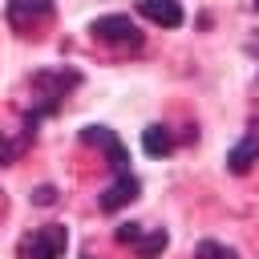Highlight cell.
I'll return each mask as SVG.
<instances>
[{"instance_id": "6da1fadb", "label": "cell", "mask_w": 259, "mask_h": 259, "mask_svg": "<svg viewBox=\"0 0 259 259\" xmlns=\"http://www.w3.org/2000/svg\"><path fill=\"white\" fill-rule=\"evenodd\" d=\"M89 40L93 45H101V49H109V53H138L142 49V32L134 28V20L130 16H97L93 24H89Z\"/></svg>"}, {"instance_id": "7a4b0ae2", "label": "cell", "mask_w": 259, "mask_h": 259, "mask_svg": "<svg viewBox=\"0 0 259 259\" xmlns=\"http://www.w3.org/2000/svg\"><path fill=\"white\" fill-rule=\"evenodd\" d=\"M81 77L73 73V69H45V73H36L32 81H28V89H32V97H36V105H32V117H45V113H53L57 105H61V97L77 85Z\"/></svg>"}, {"instance_id": "3957f363", "label": "cell", "mask_w": 259, "mask_h": 259, "mask_svg": "<svg viewBox=\"0 0 259 259\" xmlns=\"http://www.w3.org/2000/svg\"><path fill=\"white\" fill-rule=\"evenodd\" d=\"M65 247H69V231L61 223H49L20 239V259H61Z\"/></svg>"}, {"instance_id": "277c9868", "label": "cell", "mask_w": 259, "mask_h": 259, "mask_svg": "<svg viewBox=\"0 0 259 259\" xmlns=\"http://www.w3.org/2000/svg\"><path fill=\"white\" fill-rule=\"evenodd\" d=\"M117 239L125 243V247H134V255L138 259H158L162 251H166V231H158V227H142V223H121L117 227Z\"/></svg>"}, {"instance_id": "5b68a950", "label": "cell", "mask_w": 259, "mask_h": 259, "mask_svg": "<svg viewBox=\"0 0 259 259\" xmlns=\"http://www.w3.org/2000/svg\"><path fill=\"white\" fill-rule=\"evenodd\" d=\"M53 0H8V24L16 32H36L45 20H53Z\"/></svg>"}, {"instance_id": "8992f818", "label": "cell", "mask_w": 259, "mask_h": 259, "mask_svg": "<svg viewBox=\"0 0 259 259\" xmlns=\"http://www.w3.org/2000/svg\"><path fill=\"white\" fill-rule=\"evenodd\" d=\"M138 190H142V182H138L130 170H117V182H109V186L101 190L97 206H101V210H121V206H130V202L138 198Z\"/></svg>"}, {"instance_id": "52a82bcc", "label": "cell", "mask_w": 259, "mask_h": 259, "mask_svg": "<svg viewBox=\"0 0 259 259\" xmlns=\"http://www.w3.org/2000/svg\"><path fill=\"white\" fill-rule=\"evenodd\" d=\"M81 142H85V146L105 150V154H109V162H113L117 170H125V146H121V138H117L113 130H105V125H85V130H81Z\"/></svg>"}, {"instance_id": "ba28073f", "label": "cell", "mask_w": 259, "mask_h": 259, "mask_svg": "<svg viewBox=\"0 0 259 259\" xmlns=\"http://www.w3.org/2000/svg\"><path fill=\"white\" fill-rule=\"evenodd\" d=\"M138 12L158 28H178L182 24V4L178 0H138Z\"/></svg>"}, {"instance_id": "9c48e42d", "label": "cell", "mask_w": 259, "mask_h": 259, "mask_svg": "<svg viewBox=\"0 0 259 259\" xmlns=\"http://www.w3.org/2000/svg\"><path fill=\"white\" fill-rule=\"evenodd\" d=\"M255 162H259V134H243V142L227 154V166H231V174H243Z\"/></svg>"}, {"instance_id": "30bf717a", "label": "cell", "mask_w": 259, "mask_h": 259, "mask_svg": "<svg viewBox=\"0 0 259 259\" xmlns=\"http://www.w3.org/2000/svg\"><path fill=\"white\" fill-rule=\"evenodd\" d=\"M142 146H146L150 158H166V154L174 150V134H170L166 125H146V130H142Z\"/></svg>"}, {"instance_id": "8fae6325", "label": "cell", "mask_w": 259, "mask_h": 259, "mask_svg": "<svg viewBox=\"0 0 259 259\" xmlns=\"http://www.w3.org/2000/svg\"><path fill=\"white\" fill-rule=\"evenodd\" d=\"M194 255H198V259H239L231 247H223V243H210V239H202Z\"/></svg>"}, {"instance_id": "7c38bea8", "label": "cell", "mask_w": 259, "mask_h": 259, "mask_svg": "<svg viewBox=\"0 0 259 259\" xmlns=\"http://www.w3.org/2000/svg\"><path fill=\"white\" fill-rule=\"evenodd\" d=\"M12 158H16V142H8V138L0 134V166H8Z\"/></svg>"}, {"instance_id": "4fadbf2b", "label": "cell", "mask_w": 259, "mask_h": 259, "mask_svg": "<svg viewBox=\"0 0 259 259\" xmlns=\"http://www.w3.org/2000/svg\"><path fill=\"white\" fill-rule=\"evenodd\" d=\"M53 198H57L53 186H36V194H32V202H53Z\"/></svg>"}, {"instance_id": "5bb4252c", "label": "cell", "mask_w": 259, "mask_h": 259, "mask_svg": "<svg viewBox=\"0 0 259 259\" xmlns=\"http://www.w3.org/2000/svg\"><path fill=\"white\" fill-rule=\"evenodd\" d=\"M255 12H259V0H255Z\"/></svg>"}]
</instances>
